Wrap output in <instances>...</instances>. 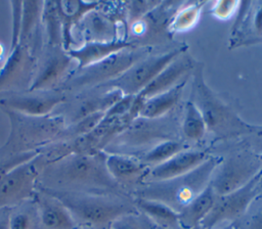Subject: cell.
I'll return each mask as SVG.
<instances>
[{"label": "cell", "instance_id": "6da1fadb", "mask_svg": "<svg viewBox=\"0 0 262 229\" xmlns=\"http://www.w3.org/2000/svg\"><path fill=\"white\" fill-rule=\"evenodd\" d=\"M37 187L50 190L124 193L107 171L105 152L71 153L46 163Z\"/></svg>", "mask_w": 262, "mask_h": 229}, {"label": "cell", "instance_id": "7a4b0ae2", "mask_svg": "<svg viewBox=\"0 0 262 229\" xmlns=\"http://www.w3.org/2000/svg\"><path fill=\"white\" fill-rule=\"evenodd\" d=\"M56 197L81 229H107L122 215L137 210L134 198L125 193H92L39 188Z\"/></svg>", "mask_w": 262, "mask_h": 229}, {"label": "cell", "instance_id": "3957f363", "mask_svg": "<svg viewBox=\"0 0 262 229\" xmlns=\"http://www.w3.org/2000/svg\"><path fill=\"white\" fill-rule=\"evenodd\" d=\"M10 121V132L0 147V158L38 151L54 142L67 127L63 119L51 113L31 117L12 110H3Z\"/></svg>", "mask_w": 262, "mask_h": 229}, {"label": "cell", "instance_id": "277c9868", "mask_svg": "<svg viewBox=\"0 0 262 229\" xmlns=\"http://www.w3.org/2000/svg\"><path fill=\"white\" fill-rule=\"evenodd\" d=\"M201 110L207 131L218 138H231L247 134H261L262 126L249 124L221 99L205 82L202 68L193 76L191 98Z\"/></svg>", "mask_w": 262, "mask_h": 229}, {"label": "cell", "instance_id": "5b68a950", "mask_svg": "<svg viewBox=\"0 0 262 229\" xmlns=\"http://www.w3.org/2000/svg\"><path fill=\"white\" fill-rule=\"evenodd\" d=\"M221 158L210 156L187 174L169 180L143 183L134 191L135 197L161 201L179 213L209 185L213 172Z\"/></svg>", "mask_w": 262, "mask_h": 229}, {"label": "cell", "instance_id": "8992f818", "mask_svg": "<svg viewBox=\"0 0 262 229\" xmlns=\"http://www.w3.org/2000/svg\"><path fill=\"white\" fill-rule=\"evenodd\" d=\"M150 53L148 46H132L81 70L74 71L57 88L68 95L101 86L125 73L138 60Z\"/></svg>", "mask_w": 262, "mask_h": 229}, {"label": "cell", "instance_id": "52a82bcc", "mask_svg": "<svg viewBox=\"0 0 262 229\" xmlns=\"http://www.w3.org/2000/svg\"><path fill=\"white\" fill-rule=\"evenodd\" d=\"M179 133H181L180 123L173 111L156 119L137 117L103 151L106 153L130 154L133 149L146 146L151 148L166 140L180 139Z\"/></svg>", "mask_w": 262, "mask_h": 229}, {"label": "cell", "instance_id": "ba28073f", "mask_svg": "<svg viewBox=\"0 0 262 229\" xmlns=\"http://www.w3.org/2000/svg\"><path fill=\"white\" fill-rule=\"evenodd\" d=\"M262 171V153L236 150L222 157L215 168L210 184L217 195H224L248 184Z\"/></svg>", "mask_w": 262, "mask_h": 229}, {"label": "cell", "instance_id": "9c48e42d", "mask_svg": "<svg viewBox=\"0 0 262 229\" xmlns=\"http://www.w3.org/2000/svg\"><path fill=\"white\" fill-rule=\"evenodd\" d=\"M262 193V171L248 184L224 195H217L208 216L201 223L202 229H215L241 219L251 203Z\"/></svg>", "mask_w": 262, "mask_h": 229}, {"label": "cell", "instance_id": "30bf717a", "mask_svg": "<svg viewBox=\"0 0 262 229\" xmlns=\"http://www.w3.org/2000/svg\"><path fill=\"white\" fill-rule=\"evenodd\" d=\"M125 95L117 88L95 87L68 95V99L52 112L70 126L96 112H106Z\"/></svg>", "mask_w": 262, "mask_h": 229}, {"label": "cell", "instance_id": "8fae6325", "mask_svg": "<svg viewBox=\"0 0 262 229\" xmlns=\"http://www.w3.org/2000/svg\"><path fill=\"white\" fill-rule=\"evenodd\" d=\"M185 52V46H178L169 51L147 55L130 66L118 78L98 87L117 88L124 95L139 94L172 60Z\"/></svg>", "mask_w": 262, "mask_h": 229}, {"label": "cell", "instance_id": "7c38bea8", "mask_svg": "<svg viewBox=\"0 0 262 229\" xmlns=\"http://www.w3.org/2000/svg\"><path fill=\"white\" fill-rule=\"evenodd\" d=\"M47 161L42 152L0 179V211L32 198L39 175Z\"/></svg>", "mask_w": 262, "mask_h": 229}, {"label": "cell", "instance_id": "4fadbf2b", "mask_svg": "<svg viewBox=\"0 0 262 229\" xmlns=\"http://www.w3.org/2000/svg\"><path fill=\"white\" fill-rule=\"evenodd\" d=\"M76 67L77 62L62 45H44L28 90L57 89Z\"/></svg>", "mask_w": 262, "mask_h": 229}, {"label": "cell", "instance_id": "5bb4252c", "mask_svg": "<svg viewBox=\"0 0 262 229\" xmlns=\"http://www.w3.org/2000/svg\"><path fill=\"white\" fill-rule=\"evenodd\" d=\"M68 99L59 89L24 90L0 93V108L31 117H46Z\"/></svg>", "mask_w": 262, "mask_h": 229}, {"label": "cell", "instance_id": "9a60e30c", "mask_svg": "<svg viewBox=\"0 0 262 229\" xmlns=\"http://www.w3.org/2000/svg\"><path fill=\"white\" fill-rule=\"evenodd\" d=\"M39 56L18 42L0 68V93L24 91L30 88Z\"/></svg>", "mask_w": 262, "mask_h": 229}, {"label": "cell", "instance_id": "2e32d148", "mask_svg": "<svg viewBox=\"0 0 262 229\" xmlns=\"http://www.w3.org/2000/svg\"><path fill=\"white\" fill-rule=\"evenodd\" d=\"M105 165L113 179L123 190L138 188L150 171V167L133 154L105 152Z\"/></svg>", "mask_w": 262, "mask_h": 229}, {"label": "cell", "instance_id": "e0dca14e", "mask_svg": "<svg viewBox=\"0 0 262 229\" xmlns=\"http://www.w3.org/2000/svg\"><path fill=\"white\" fill-rule=\"evenodd\" d=\"M193 67L192 58L183 52L166 67H164L157 77L134 98V104L140 107V103L157 94L163 93L186 78H189L190 71Z\"/></svg>", "mask_w": 262, "mask_h": 229}, {"label": "cell", "instance_id": "ac0fdd59", "mask_svg": "<svg viewBox=\"0 0 262 229\" xmlns=\"http://www.w3.org/2000/svg\"><path fill=\"white\" fill-rule=\"evenodd\" d=\"M209 157V153L205 150L186 148L166 162L150 168L143 183L164 181L182 176L201 166Z\"/></svg>", "mask_w": 262, "mask_h": 229}, {"label": "cell", "instance_id": "d6986e66", "mask_svg": "<svg viewBox=\"0 0 262 229\" xmlns=\"http://www.w3.org/2000/svg\"><path fill=\"white\" fill-rule=\"evenodd\" d=\"M39 216V229H81L70 211L54 196L36 188L33 195Z\"/></svg>", "mask_w": 262, "mask_h": 229}, {"label": "cell", "instance_id": "ffe728a7", "mask_svg": "<svg viewBox=\"0 0 262 229\" xmlns=\"http://www.w3.org/2000/svg\"><path fill=\"white\" fill-rule=\"evenodd\" d=\"M100 4L85 13L82 18L77 22L80 31V36L84 43L90 42H112L120 40L118 36V26L116 19L100 8Z\"/></svg>", "mask_w": 262, "mask_h": 229}, {"label": "cell", "instance_id": "44dd1931", "mask_svg": "<svg viewBox=\"0 0 262 229\" xmlns=\"http://www.w3.org/2000/svg\"><path fill=\"white\" fill-rule=\"evenodd\" d=\"M132 46L137 45H134L127 39H120L112 42L84 43L78 48H70L67 51L77 62V67L75 70L77 71Z\"/></svg>", "mask_w": 262, "mask_h": 229}, {"label": "cell", "instance_id": "7402d4cb", "mask_svg": "<svg viewBox=\"0 0 262 229\" xmlns=\"http://www.w3.org/2000/svg\"><path fill=\"white\" fill-rule=\"evenodd\" d=\"M217 194L209 183V185L199 195H196L178 213L180 228L192 229L200 227L201 223L211 212Z\"/></svg>", "mask_w": 262, "mask_h": 229}, {"label": "cell", "instance_id": "603a6c76", "mask_svg": "<svg viewBox=\"0 0 262 229\" xmlns=\"http://www.w3.org/2000/svg\"><path fill=\"white\" fill-rule=\"evenodd\" d=\"M187 80L188 78L184 79L173 88L142 101L140 103L138 117L156 119L164 117L173 111L181 97L183 88L187 83Z\"/></svg>", "mask_w": 262, "mask_h": 229}, {"label": "cell", "instance_id": "cb8c5ba5", "mask_svg": "<svg viewBox=\"0 0 262 229\" xmlns=\"http://www.w3.org/2000/svg\"><path fill=\"white\" fill-rule=\"evenodd\" d=\"M134 202L140 212L146 215L158 228L176 229L179 228V214L169 205L154 199L134 197Z\"/></svg>", "mask_w": 262, "mask_h": 229}, {"label": "cell", "instance_id": "d4e9b609", "mask_svg": "<svg viewBox=\"0 0 262 229\" xmlns=\"http://www.w3.org/2000/svg\"><path fill=\"white\" fill-rule=\"evenodd\" d=\"M180 132L186 141L198 142L204 138L207 126L204 117L191 99L187 100L183 109V117L180 123Z\"/></svg>", "mask_w": 262, "mask_h": 229}, {"label": "cell", "instance_id": "484cf974", "mask_svg": "<svg viewBox=\"0 0 262 229\" xmlns=\"http://www.w3.org/2000/svg\"><path fill=\"white\" fill-rule=\"evenodd\" d=\"M9 229H39V216L34 198L9 209Z\"/></svg>", "mask_w": 262, "mask_h": 229}, {"label": "cell", "instance_id": "4316f807", "mask_svg": "<svg viewBox=\"0 0 262 229\" xmlns=\"http://www.w3.org/2000/svg\"><path fill=\"white\" fill-rule=\"evenodd\" d=\"M188 148L185 142L181 139H172L160 142L159 144L152 146L151 148L145 150L141 156H138L145 165L152 168L156 167L178 152Z\"/></svg>", "mask_w": 262, "mask_h": 229}, {"label": "cell", "instance_id": "83f0119b", "mask_svg": "<svg viewBox=\"0 0 262 229\" xmlns=\"http://www.w3.org/2000/svg\"><path fill=\"white\" fill-rule=\"evenodd\" d=\"M202 6L203 3L195 2L178 8L172 16L169 30L172 33H180L192 29L200 19Z\"/></svg>", "mask_w": 262, "mask_h": 229}, {"label": "cell", "instance_id": "f1b7e54d", "mask_svg": "<svg viewBox=\"0 0 262 229\" xmlns=\"http://www.w3.org/2000/svg\"><path fill=\"white\" fill-rule=\"evenodd\" d=\"M107 229H158V227L146 215L136 210L114 220Z\"/></svg>", "mask_w": 262, "mask_h": 229}, {"label": "cell", "instance_id": "f546056e", "mask_svg": "<svg viewBox=\"0 0 262 229\" xmlns=\"http://www.w3.org/2000/svg\"><path fill=\"white\" fill-rule=\"evenodd\" d=\"M236 229H262V193L251 203L246 214L234 222Z\"/></svg>", "mask_w": 262, "mask_h": 229}, {"label": "cell", "instance_id": "4dcf8cb0", "mask_svg": "<svg viewBox=\"0 0 262 229\" xmlns=\"http://www.w3.org/2000/svg\"><path fill=\"white\" fill-rule=\"evenodd\" d=\"M40 152H41V150L31 151V152H27V153L13 155L10 157L0 158V179L3 178L5 175H7L12 170H14L15 168H17L18 166L36 157Z\"/></svg>", "mask_w": 262, "mask_h": 229}, {"label": "cell", "instance_id": "1f68e13d", "mask_svg": "<svg viewBox=\"0 0 262 229\" xmlns=\"http://www.w3.org/2000/svg\"><path fill=\"white\" fill-rule=\"evenodd\" d=\"M239 2L237 1H219L215 2L212 12L214 16L218 19H228L237 9Z\"/></svg>", "mask_w": 262, "mask_h": 229}, {"label": "cell", "instance_id": "d6a6232c", "mask_svg": "<svg viewBox=\"0 0 262 229\" xmlns=\"http://www.w3.org/2000/svg\"><path fill=\"white\" fill-rule=\"evenodd\" d=\"M8 219H9V209L1 210L0 211V229H9Z\"/></svg>", "mask_w": 262, "mask_h": 229}, {"label": "cell", "instance_id": "836d02e7", "mask_svg": "<svg viewBox=\"0 0 262 229\" xmlns=\"http://www.w3.org/2000/svg\"><path fill=\"white\" fill-rule=\"evenodd\" d=\"M215 229H236V226L234 223H228V224H224V225H221Z\"/></svg>", "mask_w": 262, "mask_h": 229}, {"label": "cell", "instance_id": "e575fe53", "mask_svg": "<svg viewBox=\"0 0 262 229\" xmlns=\"http://www.w3.org/2000/svg\"><path fill=\"white\" fill-rule=\"evenodd\" d=\"M4 56H5V48H4V45L0 43V61L4 59Z\"/></svg>", "mask_w": 262, "mask_h": 229}]
</instances>
